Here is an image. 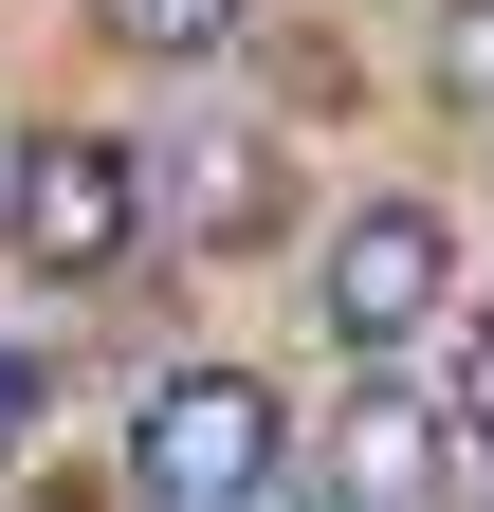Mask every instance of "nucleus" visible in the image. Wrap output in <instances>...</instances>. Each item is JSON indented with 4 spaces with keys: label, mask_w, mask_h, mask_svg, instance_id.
<instances>
[{
    "label": "nucleus",
    "mask_w": 494,
    "mask_h": 512,
    "mask_svg": "<svg viewBox=\"0 0 494 512\" xmlns=\"http://www.w3.org/2000/svg\"><path fill=\"white\" fill-rule=\"evenodd\" d=\"M257 512H348V494H257Z\"/></svg>",
    "instance_id": "10"
},
{
    "label": "nucleus",
    "mask_w": 494,
    "mask_h": 512,
    "mask_svg": "<svg viewBox=\"0 0 494 512\" xmlns=\"http://www.w3.org/2000/svg\"><path fill=\"white\" fill-rule=\"evenodd\" d=\"M110 512H165V494H110Z\"/></svg>",
    "instance_id": "11"
},
{
    "label": "nucleus",
    "mask_w": 494,
    "mask_h": 512,
    "mask_svg": "<svg viewBox=\"0 0 494 512\" xmlns=\"http://www.w3.org/2000/svg\"><path fill=\"white\" fill-rule=\"evenodd\" d=\"M440 293H458L440 202H348V220H330V256H312V330H330L348 366L421 348V330H440Z\"/></svg>",
    "instance_id": "1"
},
{
    "label": "nucleus",
    "mask_w": 494,
    "mask_h": 512,
    "mask_svg": "<svg viewBox=\"0 0 494 512\" xmlns=\"http://www.w3.org/2000/svg\"><path fill=\"white\" fill-rule=\"evenodd\" d=\"M421 476H440V421L403 384H348V512H403Z\"/></svg>",
    "instance_id": "4"
},
{
    "label": "nucleus",
    "mask_w": 494,
    "mask_h": 512,
    "mask_svg": "<svg viewBox=\"0 0 494 512\" xmlns=\"http://www.w3.org/2000/svg\"><path fill=\"white\" fill-rule=\"evenodd\" d=\"M129 494H165V512H257V494H275V384H257V366H183V384H147Z\"/></svg>",
    "instance_id": "2"
},
{
    "label": "nucleus",
    "mask_w": 494,
    "mask_h": 512,
    "mask_svg": "<svg viewBox=\"0 0 494 512\" xmlns=\"http://www.w3.org/2000/svg\"><path fill=\"white\" fill-rule=\"evenodd\" d=\"M440 74H458V92H494V0H458V19H440Z\"/></svg>",
    "instance_id": "8"
},
{
    "label": "nucleus",
    "mask_w": 494,
    "mask_h": 512,
    "mask_svg": "<svg viewBox=\"0 0 494 512\" xmlns=\"http://www.w3.org/2000/svg\"><path fill=\"white\" fill-rule=\"evenodd\" d=\"M458 421L494 439V311H476V366H458Z\"/></svg>",
    "instance_id": "9"
},
{
    "label": "nucleus",
    "mask_w": 494,
    "mask_h": 512,
    "mask_svg": "<svg viewBox=\"0 0 494 512\" xmlns=\"http://www.w3.org/2000/svg\"><path fill=\"white\" fill-rule=\"evenodd\" d=\"M183 220H202V238H257V220H275V147H257V128L183 147Z\"/></svg>",
    "instance_id": "5"
},
{
    "label": "nucleus",
    "mask_w": 494,
    "mask_h": 512,
    "mask_svg": "<svg viewBox=\"0 0 494 512\" xmlns=\"http://www.w3.org/2000/svg\"><path fill=\"white\" fill-rule=\"evenodd\" d=\"M476 512H494V494H476Z\"/></svg>",
    "instance_id": "12"
},
{
    "label": "nucleus",
    "mask_w": 494,
    "mask_h": 512,
    "mask_svg": "<svg viewBox=\"0 0 494 512\" xmlns=\"http://www.w3.org/2000/svg\"><path fill=\"white\" fill-rule=\"evenodd\" d=\"M110 37H129V55H165V74H202V55L238 37V0H110Z\"/></svg>",
    "instance_id": "6"
},
{
    "label": "nucleus",
    "mask_w": 494,
    "mask_h": 512,
    "mask_svg": "<svg viewBox=\"0 0 494 512\" xmlns=\"http://www.w3.org/2000/svg\"><path fill=\"white\" fill-rule=\"evenodd\" d=\"M129 220H147V165L92 147V128H37V147L0 165V256H19V275H110Z\"/></svg>",
    "instance_id": "3"
},
{
    "label": "nucleus",
    "mask_w": 494,
    "mask_h": 512,
    "mask_svg": "<svg viewBox=\"0 0 494 512\" xmlns=\"http://www.w3.org/2000/svg\"><path fill=\"white\" fill-rule=\"evenodd\" d=\"M37 403H55V366H37L19 330H0V476H19V458H37Z\"/></svg>",
    "instance_id": "7"
}]
</instances>
